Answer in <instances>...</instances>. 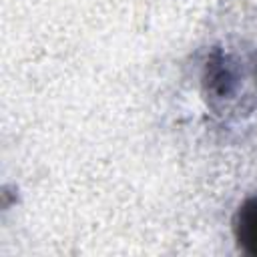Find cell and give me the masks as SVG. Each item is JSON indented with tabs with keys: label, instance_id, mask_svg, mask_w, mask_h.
Listing matches in <instances>:
<instances>
[{
	"label": "cell",
	"instance_id": "obj_2",
	"mask_svg": "<svg viewBox=\"0 0 257 257\" xmlns=\"http://www.w3.org/2000/svg\"><path fill=\"white\" fill-rule=\"evenodd\" d=\"M233 237L239 249L257 257V193L249 195L233 215Z\"/></svg>",
	"mask_w": 257,
	"mask_h": 257
},
{
	"label": "cell",
	"instance_id": "obj_1",
	"mask_svg": "<svg viewBox=\"0 0 257 257\" xmlns=\"http://www.w3.org/2000/svg\"><path fill=\"white\" fill-rule=\"evenodd\" d=\"M253 78L251 64L235 50L213 46L201 68V90L207 104L223 112L239 102Z\"/></svg>",
	"mask_w": 257,
	"mask_h": 257
}]
</instances>
